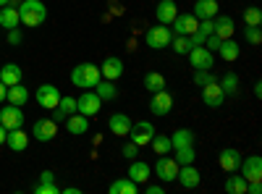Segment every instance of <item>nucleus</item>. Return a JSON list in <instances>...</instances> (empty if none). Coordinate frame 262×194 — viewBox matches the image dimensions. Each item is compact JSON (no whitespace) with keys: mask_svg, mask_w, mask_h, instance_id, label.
<instances>
[{"mask_svg":"<svg viewBox=\"0 0 262 194\" xmlns=\"http://www.w3.org/2000/svg\"><path fill=\"white\" fill-rule=\"evenodd\" d=\"M100 107H102V100L97 97V92H81L79 100H76V113H81V116H86V118L97 116Z\"/></svg>","mask_w":262,"mask_h":194,"instance_id":"nucleus-7","label":"nucleus"},{"mask_svg":"<svg viewBox=\"0 0 262 194\" xmlns=\"http://www.w3.org/2000/svg\"><path fill=\"white\" fill-rule=\"evenodd\" d=\"M194 81L200 84V87H205V84H210V81H217L210 71H194Z\"/></svg>","mask_w":262,"mask_h":194,"instance_id":"nucleus-43","label":"nucleus"},{"mask_svg":"<svg viewBox=\"0 0 262 194\" xmlns=\"http://www.w3.org/2000/svg\"><path fill=\"white\" fill-rule=\"evenodd\" d=\"M170 39H173V32L168 24H155V27H149L147 34H144V42L152 48V50H163L170 45Z\"/></svg>","mask_w":262,"mask_h":194,"instance_id":"nucleus-3","label":"nucleus"},{"mask_svg":"<svg viewBox=\"0 0 262 194\" xmlns=\"http://www.w3.org/2000/svg\"><path fill=\"white\" fill-rule=\"evenodd\" d=\"M6 100H8L11 105H18V107H21V105H27V102H29V90L18 81V84H13V87H8Z\"/></svg>","mask_w":262,"mask_h":194,"instance_id":"nucleus-28","label":"nucleus"},{"mask_svg":"<svg viewBox=\"0 0 262 194\" xmlns=\"http://www.w3.org/2000/svg\"><path fill=\"white\" fill-rule=\"evenodd\" d=\"M8 42H11V45H18V42H21V32L18 29H8Z\"/></svg>","mask_w":262,"mask_h":194,"instance_id":"nucleus-45","label":"nucleus"},{"mask_svg":"<svg viewBox=\"0 0 262 194\" xmlns=\"http://www.w3.org/2000/svg\"><path fill=\"white\" fill-rule=\"evenodd\" d=\"M6 134H8V128L0 123V144H6Z\"/></svg>","mask_w":262,"mask_h":194,"instance_id":"nucleus-48","label":"nucleus"},{"mask_svg":"<svg viewBox=\"0 0 262 194\" xmlns=\"http://www.w3.org/2000/svg\"><path fill=\"white\" fill-rule=\"evenodd\" d=\"M18 24H21V18H18V8L16 6H3L0 8V27L3 29H18Z\"/></svg>","mask_w":262,"mask_h":194,"instance_id":"nucleus-25","label":"nucleus"},{"mask_svg":"<svg viewBox=\"0 0 262 194\" xmlns=\"http://www.w3.org/2000/svg\"><path fill=\"white\" fill-rule=\"evenodd\" d=\"M223 100H226V92L221 90V84H217V81H210V84L202 87V102L207 107H221Z\"/></svg>","mask_w":262,"mask_h":194,"instance_id":"nucleus-15","label":"nucleus"},{"mask_svg":"<svg viewBox=\"0 0 262 194\" xmlns=\"http://www.w3.org/2000/svg\"><path fill=\"white\" fill-rule=\"evenodd\" d=\"M39 181H42V184H53V181H55V174H53V170H42Z\"/></svg>","mask_w":262,"mask_h":194,"instance_id":"nucleus-46","label":"nucleus"},{"mask_svg":"<svg viewBox=\"0 0 262 194\" xmlns=\"http://www.w3.org/2000/svg\"><path fill=\"white\" fill-rule=\"evenodd\" d=\"M0 81L6 84V87H13V84L21 81V69L16 66V63H6L3 69H0Z\"/></svg>","mask_w":262,"mask_h":194,"instance_id":"nucleus-29","label":"nucleus"},{"mask_svg":"<svg viewBox=\"0 0 262 194\" xmlns=\"http://www.w3.org/2000/svg\"><path fill=\"white\" fill-rule=\"evenodd\" d=\"M254 97H262V84H259V81L254 84Z\"/></svg>","mask_w":262,"mask_h":194,"instance_id":"nucleus-50","label":"nucleus"},{"mask_svg":"<svg viewBox=\"0 0 262 194\" xmlns=\"http://www.w3.org/2000/svg\"><path fill=\"white\" fill-rule=\"evenodd\" d=\"M217 163H221V168L226 174H236L238 165H242V153H238L236 147H226L221 153V158H217Z\"/></svg>","mask_w":262,"mask_h":194,"instance_id":"nucleus-17","label":"nucleus"},{"mask_svg":"<svg viewBox=\"0 0 262 194\" xmlns=\"http://www.w3.org/2000/svg\"><path fill=\"white\" fill-rule=\"evenodd\" d=\"M170 144H173V149L194 144V132H191V128H179V132L170 137Z\"/></svg>","mask_w":262,"mask_h":194,"instance_id":"nucleus-33","label":"nucleus"},{"mask_svg":"<svg viewBox=\"0 0 262 194\" xmlns=\"http://www.w3.org/2000/svg\"><path fill=\"white\" fill-rule=\"evenodd\" d=\"M144 90H147V92H160V90H165V76L158 74V71H149V74L144 76Z\"/></svg>","mask_w":262,"mask_h":194,"instance_id":"nucleus-32","label":"nucleus"},{"mask_svg":"<svg viewBox=\"0 0 262 194\" xmlns=\"http://www.w3.org/2000/svg\"><path fill=\"white\" fill-rule=\"evenodd\" d=\"M247 194H262V181H249L247 184Z\"/></svg>","mask_w":262,"mask_h":194,"instance_id":"nucleus-44","label":"nucleus"},{"mask_svg":"<svg viewBox=\"0 0 262 194\" xmlns=\"http://www.w3.org/2000/svg\"><path fill=\"white\" fill-rule=\"evenodd\" d=\"M74 113H76V100H74V97H63V95H60V102H58L55 113H53V121H55V123H60V121H66V118L74 116Z\"/></svg>","mask_w":262,"mask_h":194,"instance_id":"nucleus-23","label":"nucleus"},{"mask_svg":"<svg viewBox=\"0 0 262 194\" xmlns=\"http://www.w3.org/2000/svg\"><path fill=\"white\" fill-rule=\"evenodd\" d=\"M144 191H147V194H160V191H163V184H152V186H147Z\"/></svg>","mask_w":262,"mask_h":194,"instance_id":"nucleus-47","label":"nucleus"},{"mask_svg":"<svg viewBox=\"0 0 262 194\" xmlns=\"http://www.w3.org/2000/svg\"><path fill=\"white\" fill-rule=\"evenodd\" d=\"M6 144H8V149H13V153H24V149L29 147V134L24 132V128H11V132L6 134Z\"/></svg>","mask_w":262,"mask_h":194,"instance_id":"nucleus-18","label":"nucleus"},{"mask_svg":"<svg viewBox=\"0 0 262 194\" xmlns=\"http://www.w3.org/2000/svg\"><path fill=\"white\" fill-rule=\"evenodd\" d=\"M186 55H189V63H191L194 71H212L215 55H212V50H207L205 45H194Z\"/></svg>","mask_w":262,"mask_h":194,"instance_id":"nucleus-4","label":"nucleus"},{"mask_svg":"<svg viewBox=\"0 0 262 194\" xmlns=\"http://www.w3.org/2000/svg\"><path fill=\"white\" fill-rule=\"evenodd\" d=\"M66 128H69V134H86L90 132V118L86 116H81V113H74V116H69L66 118Z\"/></svg>","mask_w":262,"mask_h":194,"instance_id":"nucleus-27","label":"nucleus"},{"mask_svg":"<svg viewBox=\"0 0 262 194\" xmlns=\"http://www.w3.org/2000/svg\"><path fill=\"white\" fill-rule=\"evenodd\" d=\"M194 144H189V147H179L176 149V163L179 165H189V163H194Z\"/></svg>","mask_w":262,"mask_h":194,"instance_id":"nucleus-39","label":"nucleus"},{"mask_svg":"<svg viewBox=\"0 0 262 194\" xmlns=\"http://www.w3.org/2000/svg\"><path fill=\"white\" fill-rule=\"evenodd\" d=\"M244 37H247L249 45H259V42H262V29L259 27H247L244 29Z\"/></svg>","mask_w":262,"mask_h":194,"instance_id":"nucleus-40","label":"nucleus"},{"mask_svg":"<svg viewBox=\"0 0 262 194\" xmlns=\"http://www.w3.org/2000/svg\"><path fill=\"white\" fill-rule=\"evenodd\" d=\"M170 45H173V50H176L179 55H186V53L191 50V39H189V37H184V34H173Z\"/></svg>","mask_w":262,"mask_h":194,"instance_id":"nucleus-37","label":"nucleus"},{"mask_svg":"<svg viewBox=\"0 0 262 194\" xmlns=\"http://www.w3.org/2000/svg\"><path fill=\"white\" fill-rule=\"evenodd\" d=\"M217 84H221V90L226 92V97H233V95H238V76L236 74H226L221 81H217Z\"/></svg>","mask_w":262,"mask_h":194,"instance_id":"nucleus-36","label":"nucleus"},{"mask_svg":"<svg viewBox=\"0 0 262 194\" xmlns=\"http://www.w3.org/2000/svg\"><path fill=\"white\" fill-rule=\"evenodd\" d=\"M8 3H11V6H18V3H24V0H8Z\"/></svg>","mask_w":262,"mask_h":194,"instance_id":"nucleus-52","label":"nucleus"},{"mask_svg":"<svg viewBox=\"0 0 262 194\" xmlns=\"http://www.w3.org/2000/svg\"><path fill=\"white\" fill-rule=\"evenodd\" d=\"M176 181H179L184 189H196V186H200V181H202V176H200V170L194 168V163H189V165H181V168H179Z\"/></svg>","mask_w":262,"mask_h":194,"instance_id":"nucleus-16","label":"nucleus"},{"mask_svg":"<svg viewBox=\"0 0 262 194\" xmlns=\"http://www.w3.org/2000/svg\"><path fill=\"white\" fill-rule=\"evenodd\" d=\"M128 179L137 181V184L142 186L144 181L152 179V168H149L144 160H131V165H128Z\"/></svg>","mask_w":262,"mask_h":194,"instance_id":"nucleus-19","label":"nucleus"},{"mask_svg":"<svg viewBox=\"0 0 262 194\" xmlns=\"http://www.w3.org/2000/svg\"><path fill=\"white\" fill-rule=\"evenodd\" d=\"M121 155H123L126 160H137V155H139V147H137L134 142H128V144H123V149H121Z\"/></svg>","mask_w":262,"mask_h":194,"instance_id":"nucleus-41","label":"nucleus"},{"mask_svg":"<svg viewBox=\"0 0 262 194\" xmlns=\"http://www.w3.org/2000/svg\"><path fill=\"white\" fill-rule=\"evenodd\" d=\"M244 24L247 27H259L262 24V11L259 8H254V6H249V8H244Z\"/></svg>","mask_w":262,"mask_h":194,"instance_id":"nucleus-38","label":"nucleus"},{"mask_svg":"<svg viewBox=\"0 0 262 194\" xmlns=\"http://www.w3.org/2000/svg\"><path fill=\"white\" fill-rule=\"evenodd\" d=\"M60 102V92L58 87H53V84H42V87H37V105L45 107V111H55Z\"/></svg>","mask_w":262,"mask_h":194,"instance_id":"nucleus-11","label":"nucleus"},{"mask_svg":"<svg viewBox=\"0 0 262 194\" xmlns=\"http://www.w3.org/2000/svg\"><path fill=\"white\" fill-rule=\"evenodd\" d=\"M100 79H102V74H100V69L95 66V63H79V66L71 71V81L79 90H95V84Z\"/></svg>","mask_w":262,"mask_h":194,"instance_id":"nucleus-2","label":"nucleus"},{"mask_svg":"<svg viewBox=\"0 0 262 194\" xmlns=\"http://www.w3.org/2000/svg\"><path fill=\"white\" fill-rule=\"evenodd\" d=\"M170 111H173V97H170V92H165V90L152 92L149 113H152V116H158V118H163V116H168Z\"/></svg>","mask_w":262,"mask_h":194,"instance_id":"nucleus-9","label":"nucleus"},{"mask_svg":"<svg viewBox=\"0 0 262 194\" xmlns=\"http://www.w3.org/2000/svg\"><path fill=\"white\" fill-rule=\"evenodd\" d=\"M34 191H37V194H60V189H58L55 181H53V184H42V181H39V184L34 186Z\"/></svg>","mask_w":262,"mask_h":194,"instance_id":"nucleus-42","label":"nucleus"},{"mask_svg":"<svg viewBox=\"0 0 262 194\" xmlns=\"http://www.w3.org/2000/svg\"><path fill=\"white\" fill-rule=\"evenodd\" d=\"M6 92H8V87H6V84H3V81H0V102H3V100H6Z\"/></svg>","mask_w":262,"mask_h":194,"instance_id":"nucleus-49","label":"nucleus"},{"mask_svg":"<svg viewBox=\"0 0 262 194\" xmlns=\"http://www.w3.org/2000/svg\"><path fill=\"white\" fill-rule=\"evenodd\" d=\"M0 123H3L8 132L11 128H24V113H21V107L8 102L3 111H0Z\"/></svg>","mask_w":262,"mask_h":194,"instance_id":"nucleus-12","label":"nucleus"},{"mask_svg":"<svg viewBox=\"0 0 262 194\" xmlns=\"http://www.w3.org/2000/svg\"><path fill=\"white\" fill-rule=\"evenodd\" d=\"M32 134L37 142H53L55 134H58V123L53 118H37L34 126H32Z\"/></svg>","mask_w":262,"mask_h":194,"instance_id":"nucleus-10","label":"nucleus"},{"mask_svg":"<svg viewBox=\"0 0 262 194\" xmlns=\"http://www.w3.org/2000/svg\"><path fill=\"white\" fill-rule=\"evenodd\" d=\"M3 6H8V0H0V8H3Z\"/></svg>","mask_w":262,"mask_h":194,"instance_id":"nucleus-53","label":"nucleus"},{"mask_svg":"<svg viewBox=\"0 0 262 194\" xmlns=\"http://www.w3.org/2000/svg\"><path fill=\"white\" fill-rule=\"evenodd\" d=\"M212 34H217L221 39H228V37L233 34V18L217 13V16L212 18Z\"/></svg>","mask_w":262,"mask_h":194,"instance_id":"nucleus-22","label":"nucleus"},{"mask_svg":"<svg viewBox=\"0 0 262 194\" xmlns=\"http://www.w3.org/2000/svg\"><path fill=\"white\" fill-rule=\"evenodd\" d=\"M238 170H242V176L247 181H262V158L259 155H249L247 160L242 158V165H238Z\"/></svg>","mask_w":262,"mask_h":194,"instance_id":"nucleus-13","label":"nucleus"},{"mask_svg":"<svg viewBox=\"0 0 262 194\" xmlns=\"http://www.w3.org/2000/svg\"><path fill=\"white\" fill-rule=\"evenodd\" d=\"M247 179L244 176H228L226 179V191L228 194H247Z\"/></svg>","mask_w":262,"mask_h":194,"instance_id":"nucleus-35","label":"nucleus"},{"mask_svg":"<svg viewBox=\"0 0 262 194\" xmlns=\"http://www.w3.org/2000/svg\"><path fill=\"white\" fill-rule=\"evenodd\" d=\"M100 74H102V79H107V81L121 79V76H123V60H121L118 55H107V58L102 60V66H100Z\"/></svg>","mask_w":262,"mask_h":194,"instance_id":"nucleus-14","label":"nucleus"},{"mask_svg":"<svg viewBox=\"0 0 262 194\" xmlns=\"http://www.w3.org/2000/svg\"><path fill=\"white\" fill-rule=\"evenodd\" d=\"M149 144H152V149H155V155H168L170 149H173V144H170V137H165V134H158V132H155V137L149 139Z\"/></svg>","mask_w":262,"mask_h":194,"instance_id":"nucleus-34","label":"nucleus"},{"mask_svg":"<svg viewBox=\"0 0 262 194\" xmlns=\"http://www.w3.org/2000/svg\"><path fill=\"white\" fill-rule=\"evenodd\" d=\"M179 163H176V158H168V155H160L158 158V163H155V176L163 181V184H168V181H176V176H179Z\"/></svg>","mask_w":262,"mask_h":194,"instance_id":"nucleus-6","label":"nucleus"},{"mask_svg":"<svg viewBox=\"0 0 262 194\" xmlns=\"http://www.w3.org/2000/svg\"><path fill=\"white\" fill-rule=\"evenodd\" d=\"M131 123L134 121H131L126 113H113L111 118H107V128H111V134H116V137H126Z\"/></svg>","mask_w":262,"mask_h":194,"instance_id":"nucleus-20","label":"nucleus"},{"mask_svg":"<svg viewBox=\"0 0 262 194\" xmlns=\"http://www.w3.org/2000/svg\"><path fill=\"white\" fill-rule=\"evenodd\" d=\"M217 11H221V6H217V0H196L191 13L202 21V18H215V16H217Z\"/></svg>","mask_w":262,"mask_h":194,"instance_id":"nucleus-21","label":"nucleus"},{"mask_svg":"<svg viewBox=\"0 0 262 194\" xmlns=\"http://www.w3.org/2000/svg\"><path fill=\"white\" fill-rule=\"evenodd\" d=\"M63 191H66V194H76V191H79V186H66Z\"/></svg>","mask_w":262,"mask_h":194,"instance_id":"nucleus-51","label":"nucleus"},{"mask_svg":"<svg viewBox=\"0 0 262 194\" xmlns=\"http://www.w3.org/2000/svg\"><path fill=\"white\" fill-rule=\"evenodd\" d=\"M95 92H97V97H100L102 102H107V100H116V97H118L116 84H113V81H107V79H100V81L95 84Z\"/></svg>","mask_w":262,"mask_h":194,"instance_id":"nucleus-31","label":"nucleus"},{"mask_svg":"<svg viewBox=\"0 0 262 194\" xmlns=\"http://www.w3.org/2000/svg\"><path fill=\"white\" fill-rule=\"evenodd\" d=\"M173 24V34H184V37H191L196 32V27H200V18H196L194 13H176V18L170 21Z\"/></svg>","mask_w":262,"mask_h":194,"instance_id":"nucleus-8","label":"nucleus"},{"mask_svg":"<svg viewBox=\"0 0 262 194\" xmlns=\"http://www.w3.org/2000/svg\"><path fill=\"white\" fill-rule=\"evenodd\" d=\"M217 55H221L226 63H233L238 55H242V48H238V42H233L228 37V39H221V45H217Z\"/></svg>","mask_w":262,"mask_h":194,"instance_id":"nucleus-26","label":"nucleus"},{"mask_svg":"<svg viewBox=\"0 0 262 194\" xmlns=\"http://www.w3.org/2000/svg\"><path fill=\"white\" fill-rule=\"evenodd\" d=\"M18 18H21V24H27V27H39V24H45V18H48V8L42 0H24V3H18Z\"/></svg>","mask_w":262,"mask_h":194,"instance_id":"nucleus-1","label":"nucleus"},{"mask_svg":"<svg viewBox=\"0 0 262 194\" xmlns=\"http://www.w3.org/2000/svg\"><path fill=\"white\" fill-rule=\"evenodd\" d=\"M126 137H128V142H134L137 147H144V144H149L152 137H155V126H152L149 121H137V123H131Z\"/></svg>","mask_w":262,"mask_h":194,"instance_id":"nucleus-5","label":"nucleus"},{"mask_svg":"<svg viewBox=\"0 0 262 194\" xmlns=\"http://www.w3.org/2000/svg\"><path fill=\"white\" fill-rule=\"evenodd\" d=\"M176 13H179V8H176V3H173V0H160L158 8H155L158 24H170V21L176 18Z\"/></svg>","mask_w":262,"mask_h":194,"instance_id":"nucleus-24","label":"nucleus"},{"mask_svg":"<svg viewBox=\"0 0 262 194\" xmlns=\"http://www.w3.org/2000/svg\"><path fill=\"white\" fill-rule=\"evenodd\" d=\"M107 191H111V194H139V184H137V181H131V179L126 176V179L113 181Z\"/></svg>","mask_w":262,"mask_h":194,"instance_id":"nucleus-30","label":"nucleus"}]
</instances>
